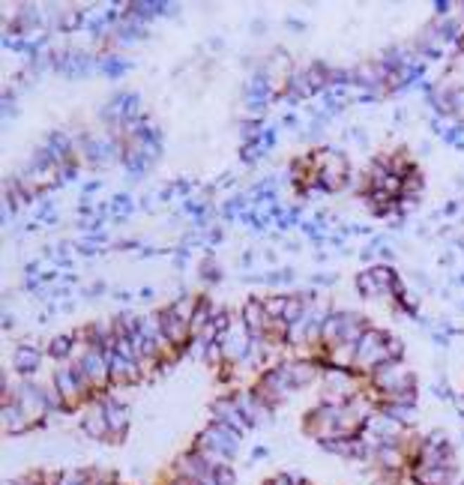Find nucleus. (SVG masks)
<instances>
[{
    "instance_id": "1",
    "label": "nucleus",
    "mask_w": 464,
    "mask_h": 485,
    "mask_svg": "<svg viewBox=\"0 0 464 485\" xmlns=\"http://www.w3.org/2000/svg\"><path fill=\"white\" fill-rule=\"evenodd\" d=\"M389 336L384 333V329H377V327H368L365 329V336L356 341V363H353V372H360V374H372L377 365H384L389 360Z\"/></svg>"
},
{
    "instance_id": "2",
    "label": "nucleus",
    "mask_w": 464,
    "mask_h": 485,
    "mask_svg": "<svg viewBox=\"0 0 464 485\" xmlns=\"http://www.w3.org/2000/svg\"><path fill=\"white\" fill-rule=\"evenodd\" d=\"M240 432H234L231 425H225V422H216L213 420L204 432L198 434V443L201 449H213V453H219L225 461H231L237 455V449H240Z\"/></svg>"
},
{
    "instance_id": "3",
    "label": "nucleus",
    "mask_w": 464,
    "mask_h": 485,
    "mask_svg": "<svg viewBox=\"0 0 464 485\" xmlns=\"http://www.w3.org/2000/svg\"><path fill=\"white\" fill-rule=\"evenodd\" d=\"M13 401L27 413L30 422H39L42 417H49V401H45V386H37L30 381V377H25L18 386H15V396Z\"/></svg>"
},
{
    "instance_id": "4",
    "label": "nucleus",
    "mask_w": 464,
    "mask_h": 485,
    "mask_svg": "<svg viewBox=\"0 0 464 485\" xmlns=\"http://www.w3.org/2000/svg\"><path fill=\"white\" fill-rule=\"evenodd\" d=\"M174 477H183V479H192V482H201V485H210L213 479V465L204 458L201 449H189L180 458L174 461Z\"/></svg>"
},
{
    "instance_id": "5",
    "label": "nucleus",
    "mask_w": 464,
    "mask_h": 485,
    "mask_svg": "<svg viewBox=\"0 0 464 485\" xmlns=\"http://www.w3.org/2000/svg\"><path fill=\"white\" fill-rule=\"evenodd\" d=\"M156 317H159L162 333H165V339L171 341L174 351H183L189 341H192V327H189V321H183V317H177L171 312V306H168V309H162Z\"/></svg>"
},
{
    "instance_id": "6",
    "label": "nucleus",
    "mask_w": 464,
    "mask_h": 485,
    "mask_svg": "<svg viewBox=\"0 0 464 485\" xmlns=\"http://www.w3.org/2000/svg\"><path fill=\"white\" fill-rule=\"evenodd\" d=\"M102 410H105V420H108L111 441H120L129 429V408L123 401H117L114 396H102Z\"/></svg>"
},
{
    "instance_id": "7",
    "label": "nucleus",
    "mask_w": 464,
    "mask_h": 485,
    "mask_svg": "<svg viewBox=\"0 0 464 485\" xmlns=\"http://www.w3.org/2000/svg\"><path fill=\"white\" fill-rule=\"evenodd\" d=\"M213 420L216 422H225V425H231L234 432H246V429H252V425H249V420L243 417V410L237 408V398H216L213 401Z\"/></svg>"
},
{
    "instance_id": "8",
    "label": "nucleus",
    "mask_w": 464,
    "mask_h": 485,
    "mask_svg": "<svg viewBox=\"0 0 464 485\" xmlns=\"http://www.w3.org/2000/svg\"><path fill=\"white\" fill-rule=\"evenodd\" d=\"M365 432H368V434H375V437H380L384 443H399V441H401V434H404V425H401V422H396L392 417H387L384 410H375V417L368 420Z\"/></svg>"
},
{
    "instance_id": "9",
    "label": "nucleus",
    "mask_w": 464,
    "mask_h": 485,
    "mask_svg": "<svg viewBox=\"0 0 464 485\" xmlns=\"http://www.w3.org/2000/svg\"><path fill=\"white\" fill-rule=\"evenodd\" d=\"M51 384L57 386V393H61L69 401V408H75L78 401H84V393H81V386H78V377H75L73 365H61V369L54 372Z\"/></svg>"
},
{
    "instance_id": "10",
    "label": "nucleus",
    "mask_w": 464,
    "mask_h": 485,
    "mask_svg": "<svg viewBox=\"0 0 464 485\" xmlns=\"http://www.w3.org/2000/svg\"><path fill=\"white\" fill-rule=\"evenodd\" d=\"M284 365V372L291 374V381L294 386L300 389V386H308L312 381H318V374H324V369H320V363L312 360V357H303V360H291V363H282Z\"/></svg>"
},
{
    "instance_id": "11",
    "label": "nucleus",
    "mask_w": 464,
    "mask_h": 485,
    "mask_svg": "<svg viewBox=\"0 0 464 485\" xmlns=\"http://www.w3.org/2000/svg\"><path fill=\"white\" fill-rule=\"evenodd\" d=\"M237 398V408L243 410V417L249 420V425H261V422H267L270 420V413H272V408L267 405L264 398H258L252 389L249 393H240V396H234Z\"/></svg>"
},
{
    "instance_id": "12",
    "label": "nucleus",
    "mask_w": 464,
    "mask_h": 485,
    "mask_svg": "<svg viewBox=\"0 0 464 485\" xmlns=\"http://www.w3.org/2000/svg\"><path fill=\"white\" fill-rule=\"evenodd\" d=\"M243 324L249 329V336H264L267 327H270V317H267V309H264V300H246L243 306Z\"/></svg>"
},
{
    "instance_id": "13",
    "label": "nucleus",
    "mask_w": 464,
    "mask_h": 485,
    "mask_svg": "<svg viewBox=\"0 0 464 485\" xmlns=\"http://www.w3.org/2000/svg\"><path fill=\"white\" fill-rule=\"evenodd\" d=\"M81 432H84L90 441H102V437H111L108 432V420H105L102 401H93V408L81 417Z\"/></svg>"
},
{
    "instance_id": "14",
    "label": "nucleus",
    "mask_w": 464,
    "mask_h": 485,
    "mask_svg": "<svg viewBox=\"0 0 464 485\" xmlns=\"http://www.w3.org/2000/svg\"><path fill=\"white\" fill-rule=\"evenodd\" d=\"M39 360H42V353H39L37 345H30V341H21V345L13 351V365L25 377H30L33 372L39 369Z\"/></svg>"
},
{
    "instance_id": "15",
    "label": "nucleus",
    "mask_w": 464,
    "mask_h": 485,
    "mask_svg": "<svg viewBox=\"0 0 464 485\" xmlns=\"http://www.w3.org/2000/svg\"><path fill=\"white\" fill-rule=\"evenodd\" d=\"M0 413H4V429H6V434H25L30 425H33V422L27 420V413L21 410L15 401H6Z\"/></svg>"
},
{
    "instance_id": "16",
    "label": "nucleus",
    "mask_w": 464,
    "mask_h": 485,
    "mask_svg": "<svg viewBox=\"0 0 464 485\" xmlns=\"http://www.w3.org/2000/svg\"><path fill=\"white\" fill-rule=\"evenodd\" d=\"M377 410H384L387 417H392L396 422H401L404 429H410L416 422V405H399V401H384Z\"/></svg>"
},
{
    "instance_id": "17",
    "label": "nucleus",
    "mask_w": 464,
    "mask_h": 485,
    "mask_svg": "<svg viewBox=\"0 0 464 485\" xmlns=\"http://www.w3.org/2000/svg\"><path fill=\"white\" fill-rule=\"evenodd\" d=\"M73 351H75V336L69 333V336H54L49 341V353L54 360H69L73 357Z\"/></svg>"
},
{
    "instance_id": "18",
    "label": "nucleus",
    "mask_w": 464,
    "mask_h": 485,
    "mask_svg": "<svg viewBox=\"0 0 464 485\" xmlns=\"http://www.w3.org/2000/svg\"><path fill=\"white\" fill-rule=\"evenodd\" d=\"M356 291H360V297H365V300H375V297H380V294H387V291L375 282V276L368 273V270L356 276Z\"/></svg>"
},
{
    "instance_id": "19",
    "label": "nucleus",
    "mask_w": 464,
    "mask_h": 485,
    "mask_svg": "<svg viewBox=\"0 0 464 485\" xmlns=\"http://www.w3.org/2000/svg\"><path fill=\"white\" fill-rule=\"evenodd\" d=\"M198 303H201V297H180L177 303H171V312L177 317H183V321H192L198 312Z\"/></svg>"
},
{
    "instance_id": "20",
    "label": "nucleus",
    "mask_w": 464,
    "mask_h": 485,
    "mask_svg": "<svg viewBox=\"0 0 464 485\" xmlns=\"http://www.w3.org/2000/svg\"><path fill=\"white\" fill-rule=\"evenodd\" d=\"M210 485H237V473L231 465H219V467H213V479Z\"/></svg>"
},
{
    "instance_id": "21",
    "label": "nucleus",
    "mask_w": 464,
    "mask_h": 485,
    "mask_svg": "<svg viewBox=\"0 0 464 485\" xmlns=\"http://www.w3.org/2000/svg\"><path fill=\"white\" fill-rule=\"evenodd\" d=\"M81 21H84V15H81V9H63L61 18H57V27L61 30H75Z\"/></svg>"
},
{
    "instance_id": "22",
    "label": "nucleus",
    "mask_w": 464,
    "mask_h": 485,
    "mask_svg": "<svg viewBox=\"0 0 464 485\" xmlns=\"http://www.w3.org/2000/svg\"><path fill=\"white\" fill-rule=\"evenodd\" d=\"M284 306H288V297H270V300H264V309H267L270 321H282V317H284Z\"/></svg>"
},
{
    "instance_id": "23",
    "label": "nucleus",
    "mask_w": 464,
    "mask_h": 485,
    "mask_svg": "<svg viewBox=\"0 0 464 485\" xmlns=\"http://www.w3.org/2000/svg\"><path fill=\"white\" fill-rule=\"evenodd\" d=\"M368 273L375 276V282H377V285L384 288V291H389V288H392V282H396V273H392V270H389L387 264H377V267L368 270Z\"/></svg>"
},
{
    "instance_id": "24",
    "label": "nucleus",
    "mask_w": 464,
    "mask_h": 485,
    "mask_svg": "<svg viewBox=\"0 0 464 485\" xmlns=\"http://www.w3.org/2000/svg\"><path fill=\"white\" fill-rule=\"evenodd\" d=\"M303 479L300 477H291V473H276L270 482H264V485H300Z\"/></svg>"
},
{
    "instance_id": "25",
    "label": "nucleus",
    "mask_w": 464,
    "mask_h": 485,
    "mask_svg": "<svg viewBox=\"0 0 464 485\" xmlns=\"http://www.w3.org/2000/svg\"><path fill=\"white\" fill-rule=\"evenodd\" d=\"M387 351H389V360H399V363H401V357H404V345H401L399 339H389Z\"/></svg>"
},
{
    "instance_id": "26",
    "label": "nucleus",
    "mask_w": 464,
    "mask_h": 485,
    "mask_svg": "<svg viewBox=\"0 0 464 485\" xmlns=\"http://www.w3.org/2000/svg\"><path fill=\"white\" fill-rule=\"evenodd\" d=\"M425 441H428V443H434V446H449V443H446V434H444V432H432V434L425 437Z\"/></svg>"
},
{
    "instance_id": "27",
    "label": "nucleus",
    "mask_w": 464,
    "mask_h": 485,
    "mask_svg": "<svg viewBox=\"0 0 464 485\" xmlns=\"http://www.w3.org/2000/svg\"><path fill=\"white\" fill-rule=\"evenodd\" d=\"M458 410H461V417H464V396L458 398Z\"/></svg>"
}]
</instances>
